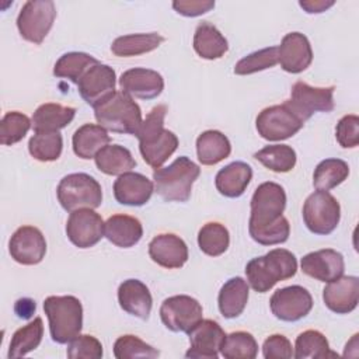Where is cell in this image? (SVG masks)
Returning a JSON list of instances; mask_svg holds the SVG:
<instances>
[{"instance_id":"9a60e30c","label":"cell","mask_w":359,"mask_h":359,"mask_svg":"<svg viewBox=\"0 0 359 359\" xmlns=\"http://www.w3.org/2000/svg\"><path fill=\"white\" fill-rule=\"evenodd\" d=\"M115 84V70L111 66L98 62L80 77L77 81V88L81 98L88 105L95 108L116 91Z\"/></svg>"},{"instance_id":"6da1fadb","label":"cell","mask_w":359,"mask_h":359,"mask_svg":"<svg viewBox=\"0 0 359 359\" xmlns=\"http://www.w3.org/2000/svg\"><path fill=\"white\" fill-rule=\"evenodd\" d=\"M248 231L261 245L282 244L289 238L290 224L282 215L286 208L285 189L272 181L257 187L250 202Z\"/></svg>"},{"instance_id":"4fadbf2b","label":"cell","mask_w":359,"mask_h":359,"mask_svg":"<svg viewBox=\"0 0 359 359\" xmlns=\"http://www.w3.org/2000/svg\"><path fill=\"white\" fill-rule=\"evenodd\" d=\"M269 307L278 320L294 323L304 318L311 311L313 297L306 287L292 285L275 290L271 296Z\"/></svg>"},{"instance_id":"4dcf8cb0","label":"cell","mask_w":359,"mask_h":359,"mask_svg":"<svg viewBox=\"0 0 359 359\" xmlns=\"http://www.w3.org/2000/svg\"><path fill=\"white\" fill-rule=\"evenodd\" d=\"M230 153V140L220 130H205L196 139V156L203 165H215L227 158Z\"/></svg>"},{"instance_id":"83f0119b","label":"cell","mask_w":359,"mask_h":359,"mask_svg":"<svg viewBox=\"0 0 359 359\" xmlns=\"http://www.w3.org/2000/svg\"><path fill=\"white\" fill-rule=\"evenodd\" d=\"M109 142L111 136L108 135L107 129L95 123H84L74 132L72 137L73 151L83 160L94 158L95 154Z\"/></svg>"},{"instance_id":"f1b7e54d","label":"cell","mask_w":359,"mask_h":359,"mask_svg":"<svg viewBox=\"0 0 359 359\" xmlns=\"http://www.w3.org/2000/svg\"><path fill=\"white\" fill-rule=\"evenodd\" d=\"M76 115V108L55 102L39 105L32 115V128L35 132H59L66 128Z\"/></svg>"},{"instance_id":"5b68a950","label":"cell","mask_w":359,"mask_h":359,"mask_svg":"<svg viewBox=\"0 0 359 359\" xmlns=\"http://www.w3.org/2000/svg\"><path fill=\"white\" fill-rule=\"evenodd\" d=\"M199 174V165L187 156H181L170 165L154 170V189L165 202H187Z\"/></svg>"},{"instance_id":"e0dca14e","label":"cell","mask_w":359,"mask_h":359,"mask_svg":"<svg viewBox=\"0 0 359 359\" xmlns=\"http://www.w3.org/2000/svg\"><path fill=\"white\" fill-rule=\"evenodd\" d=\"M187 334L189 337L191 346L185 352V358H202V359L219 358L220 346L226 334L217 321L201 320Z\"/></svg>"},{"instance_id":"484cf974","label":"cell","mask_w":359,"mask_h":359,"mask_svg":"<svg viewBox=\"0 0 359 359\" xmlns=\"http://www.w3.org/2000/svg\"><path fill=\"white\" fill-rule=\"evenodd\" d=\"M252 180V168L244 161H233L219 170L215 178L216 189L226 198L241 196Z\"/></svg>"},{"instance_id":"8d00e7d4","label":"cell","mask_w":359,"mask_h":359,"mask_svg":"<svg viewBox=\"0 0 359 359\" xmlns=\"http://www.w3.org/2000/svg\"><path fill=\"white\" fill-rule=\"evenodd\" d=\"M349 175V165L341 158L320 161L313 174V185L318 191H330L342 184Z\"/></svg>"},{"instance_id":"44dd1931","label":"cell","mask_w":359,"mask_h":359,"mask_svg":"<svg viewBox=\"0 0 359 359\" xmlns=\"http://www.w3.org/2000/svg\"><path fill=\"white\" fill-rule=\"evenodd\" d=\"M149 255L157 265L167 269H177L188 261V247L177 234L163 233L157 234L149 243Z\"/></svg>"},{"instance_id":"3957f363","label":"cell","mask_w":359,"mask_h":359,"mask_svg":"<svg viewBox=\"0 0 359 359\" xmlns=\"http://www.w3.org/2000/svg\"><path fill=\"white\" fill-rule=\"evenodd\" d=\"M297 272V259L285 248H275L245 265L247 283L258 293H265L278 282L290 279Z\"/></svg>"},{"instance_id":"b9f144b4","label":"cell","mask_w":359,"mask_h":359,"mask_svg":"<svg viewBox=\"0 0 359 359\" xmlns=\"http://www.w3.org/2000/svg\"><path fill=\"white\" fill-rule=\"evenodd\" d=\"M32 126V121L22 112H7L0 123V143L3 146H11L25 137Z\"/></svg>"},{"instance_id":"7a4b0ae2","label":"cell","mask_w":359,"mask_h":359,"mask_svg":"<svg viewBox=\"0 0 359 359\" xmlns=\"http://www.w3.org/2000/svg\"><path fill=\"white\" fill-rule=\"evenodd\" d=\"M167 105L158 104L143 119L136 137L139 140V151L151 168L157 170L168 160L178 147V137L174 132L164 128Z\"/></svg>"},{"instance_id":"ac0fdd59","label":"cell","mask_w":359,"mask_h":359,"mask_svg":"<svg viewBox=\"0 0 359 359\" xmlns=\"http://www.w3.org/2000/svg\"><path fill=\"white\" fill-rule=\"evenodd\" d=\"M313 62L310 41L302 32H289L278 46V63L292 74L304 72Z\"/></svg>"},{"instance_id":"d4e9b609","label":"cell","mask_w":359,"mask_h":359,"mask_svg":"<svg viewBox=\"0 0 359 359\" xmlns=\"http://www.w3.org/2000/svg\"><path fill=\"white\" fill-rule=\"evenodd\" d=\"M143 236V226L139 219L129 215H112L104 224V237L114 245L130 248Z\"/></svg>"},{"instance_id":"bcb514c9","label":"cell","mask_w":359,"mask_h":359,"mask_svg":"<svg viewBox=\"0 0 359 359\" xmlns=\"http://www.w3.org/2000/svg\"><path fill=\"white\" fill-rule=\"evenodd\" d=\"M335 137L341 147L353 149L359 144V116L345 115L335 126Z\"/></svg>"},{"instance_id":"e575fe53","label":"cell","mask_w":359,"mask_h":359,"mask_svg":"<svg viewBox=\"0 0 359 359\" xmlns=\"http://www.w3.org/2000/svg\"><path fill=\"white\" fill-rule=\"evenodd\" d=\"M293 356L296 359H304V358L324 359V358H335L338 355L330 349L328 339L323 332L317 330H307L297 335L294 342Z\"/></svg>"},{"instance_id":"2e32d148","label":"cell","mask_w":359,"mask_h":359,"mask_svg":"<svg viewBox=\"0 0 359 359\" xmlns=\"http://www.w3.org/2000/svg\"><path fill=\"white\" fill-rule=\"evenodd\" d=\"M8 251L11 258L21 265H36L45 258L46 240L39 229L21 226L13 233Z\"/></svg>"},{"instance_id":"836d02e7","label":"cell","mask_w":359,"mask_h":359,"mask_svg":"<svg viewBox=\"0 0 359 359\" xmlns=\"http://www.w3.org/2000/svg\"><path fill=\"white\" fill-rule=\"evenodd\" d=\"M43 335V323L41 317H35L27 325L18 328L10 341V348L7 356L11 358H21L29 353L31 351L36 349L42 341Z\"/></svg>"},{"instance_id":"f546056e","label":"cell","mask_w":359,"mask_h":359,"mask_svg":"<svg viewBox=\"0 0 359 359\" xmlns=\"http://www.w3.org/2000/svg\"><path fill=\"white\" fill-rule=\"evenodd\" d=\"M194 49L202 59L216 60L229 50V42L213 24L203 21L195 29Z\"/></svg>"},{"instance_id":"681fc988","label":"cell","mask_w":359,"mask_h":359,"mask_svg":"<svg viewBox=\"0 0 359 359\" xmlns=\"http://www.w3.org/2000/svg\"><path fill=\"white\" fill-rule=\"evenodd\" d=\"M335 4L334 0H303L299 6L309 14H320Z\"/></svg>"},{"instance_id":"7c38bea8","label":"cell","mask_w":359,"mask_h":359,"mask_svg":"<svg viewBox=\"0 0 359 359\" xmlns=\"http://www.w3.org/2000/svg\"><path fill=\"white\" fill-rule=\"evenodd\" d=\"M202 314L201 303L188 294L167 297L160 307V318L172 332H188L202 320Z\"/></svg>"},{"instance_id":"74e56055","label":"cell","mask_w":359,"mask_h":359,"mask_svg":"<svg viewBox=\"0 0 359 359\" xmlns=\"http://www.w3.org/2000/svg\"><path fill=\"white\" fill-rule=\"evenodd\" d=\"M97 63L98 60L86 52H67L56 60L53 74L60 79H69L72 83L77 84L80 77Z\"/></svg>"},{"instance_id":"ab89813d","label":"cell","mask_w":359,"mask_h":359,"mask_svg":"<svg viewBox=\"0 0 359 359\" xmlns=\"http://www.w3.org/2000/svg\"><path fill=\"white\" fill-rule=\"evenodd\" d=\"M63 137L59 132H35L28 142L29 154L42 163L55 161L60 157Z\"/></svg>"},{"instance_id":"d6986e66","label":"cell","mask_w":359,"mask_h":359,"mask_svg":"<svg viewBox=\"0 0 359 359\" xmlns=\"http://www.w3.org/2000/svg\"><path fill=\"white\" fill-rule=\"evenodd\" d=\"M303 273L320 282H331L344 275V255L332 248H324L306 254L300 261Z\"/></svg>"},{"instance_id":"f6af8a7d","label":"cell","mask_w":359,"mask_h":359,"mask_svg":"<svg viewBox=\"0 0 359 359\" xmlns=\"http://www.w3.org/2000/svg\"><path fill=\"white\" fill-rule=\"evenodd\" d=\"M67 358L70 359H101L102 345L93 335H77L67 344Z\"/></svg>"},{"instance_id":"ffe728a7","label":"cell","mask_w":359,"mask_h":359,"mask_svg":"<svg viewBox=\"0 0 359 359\" xmlns=\"http://www.w3.org/2000/svg\"><path fill=\"white\" fill-rule=\"evenodd\" d=\"M119 87L132 98L153 100L164 90V79L160 73L146 67H135L123 72L119 77Z\"/></svg>"},{"instance_id":"f35d334b","label":"cell","mask_w":359,"mask_h":359,"mask_svg":"<svg viewBox=\"0 0 359 359\" xmlns=\"http://www.w3.org/2000/svg\"><path fill=\"white\" fill-rule=\"evenodd\" d=\"M198 245L201 251L209 257L224 254L230 245L229 230L219 222L203 224L198 233Z\"/></svg>"},{"instance_id":"f907efd6","label":"cell","mask_w":359,"mask_h":359,"mask_svg":"<svg viewBox=\"0 0 359 359\" xmlns=\"http://www.w3.org/2000/svg\"><path fill=\"white\" fill-rule=\"evenodd\" d=\"M36 309V304L32 299H28V297H24V299H18L15 302V306H14V311L15 314L20 317V318H24V320H28L32 317L34 311Z\"/></svg>"},{"instance_id":"1f68e13d","label":"cell","mask_w":359,"mask_h":359,"mask_svg":"<svg viewBox=\"0 0 359 359\" xmlns=\"http://www.w3.org/2000/svg\"><path fill=\"white\" fill-rule=\"evenodd\" d=\"M97 168L107 175H122L136 167L132 153L121 144H107L94 157Z\"/></svg>"},{"instance_id":"30bf717a","label":"cell","mask_w":359,"mask_h":359,"mask_svg":"<svg viewBox=\"0 0 359 359\" xmlns=\"http://www.w3.org/2000/svg\"><path fill=\"white\" fill-rule=\"evenodd\" d=\"M303 125L304 122L290 109L286 102L264 108L255 119L258 135L269 142L289 139L294 136L303 128Z\"/></svg>"},{"instance_id":"9c48e42d","label":"cell","mask_w":359,"mask_h":359,"mask_svg":"<svg viewBox=\"0 0 359 359\" xmlns=\"http://www.w3.org/2000/svg\"><path fill=\"white\" fill-rule=\"evenodd\" d=\"M56 18V7L50 0H29L21 7L17 17L20 35L35 45H41Z\"/></svg>"},{"instance_id":"7dc6e473","label":"cell","mask_w":359,"mask_h":359,"mask_svg":"<svg viewBox=\"0 0 359 359\" xmlns=\"http://www.w3.org/2000/svg\"><path fill=\"white\" fill-rule=\"evenodd\" d=\"M262 355L265 359H275V358L289 359L293 356L292 344L282 334L269 335L262 344Z\"/></svg>"},{"instance_id":"603a6c76","label":"cell","mask_w":359,"mask_h":359,"mask_svg":"<svg viewBox=\"0 0 359 359\" xmlns=\"http://www.w3.org/2000/svg\"><path fill=\"white\" fill-rule=\"evenodd\" d=\"M154 192V184L139 172H125L114 182V196L118 203L126 206H143Z\"/></svg>"},{"instance_id":"4316f807","label":"cell","mask_w":359,"mask_h":359,"mask_svg":"<svg viewBox=\"0 0 359 359\" xmlns=\"http://www.w3.org/2000/svg\"><path fill=\"white\" fill-rule=\"evenodd\" d=\"M250 287L247 280L240 276L230 278L219 290L217 306L219 311L224 318L238 317L248 302Z\"/></svg>"},{"instance_id":"5bb4252c","label":"cell","mask_w":359,"mask_h":359,"mask_svg":"<svg viewBox=\"0 0 359 359\" xmlns=\"http://www.w3.org/2000/svg\"><path fill=\"white\" fill-rule=\"evenodd\" d=\"M104 220L100 213L84 208L70 212L66 222V234L79 248L94 247L104 237Z\"/></svg>"},{"instance_id":"c3c4849f","label":"cell","mask_w":359,"mask_h":359,"mask_svg":"<svg viewBox=\"0 0 359 359\" xmlns=\"http://www.w3.org/2000/svg\"><path fill=\"white\" fill-rule=\"evenodd\" d=\"M215 7L213 0H175L172 8L184 17H198L206 14Z\"/></svg>"},{"instance_id":"ee69618b","label":"cell","mask_w":359,"mask_h":359,"mask_svg":"<svg viewBox=\"0 0 359 359\" xmlns=\"http://www.w3.org/2000/svg\"><path fill=\"white\" fill-rule=\"evenodd\" d=\"M160 351L146 344L136 335H122L114 344V356L116 359H130V358H157Z\"/></svg>"},{"instance_id":"60d3db41","label":"cell","mask_w":359,"mask_h":359,"mask_svg":"<svg viewBox=\"0 0 359 359\" xmlns=\"http://www.w3.org/2000/svg\"><path fill=\"white\" fill-rule=\"evenodd\" d=\"M258 353V344L252 334L236 331L224 337L220 355L226 359H254Z\"/></svg>"},{"instance_id":"d590c367","label":"cell","mask_w":359,"mask_h":359,"mask_svg":"<svg viewBox=\"0 0 359 359\" xmlns=\"http://www.w3.org/2000/svg\"><path fill=\"white\" fill-rule=\"evenodd\" d=\"M254 158L273 172H289L296 165V151L289 144H269L254 153Z\"/></svg>"},{"instance_id":"8fae6325","label":"cell","mask_w":359,"mask_h":359,"mask_svg":"<svg viewBox=\"0 0 359 359\" xmlns=\"http://www.w3.org/2000/svg\"><path fill=\"white\" fill-rule=\"evenodd\" d=\"M335 87H311L304 81H296L290 90V100L285 101L290 109L306 122L316 112H331Z\"/></svg>"},{"instance_id":"cb8c5ba5","label":"cell","mask_w":359,"mask_h":359,"mask_svg":"<svg viewBox=\"0 0 359 359\" xmlns=\"http://www.w3.org/2000/svg\"><path fill=\"white\" fill-rule=\"evenodd\" d=\"M118 302L123 311L147 320L151 313L153 297L149 287L139 279H126L118 287Z\"/></svg>"},{"instance_id":"7bdbcfd3","label":"cell","mask_w":359,"mask_h":359,"mask_svg":"<svg viewBox=\"0 0 359 359\" xmlns=\"http://www.w3.org/2000/svg\"><path fill=\"white\" fill-rule=\"evenodd\" d=\"M278 63V46H269L255 50L243 59H240L234 66V73L238 76H247L257 72H262L273 67Z\"/></svg>"},{"instance_id":"ba28073f","label":"cell","mask_w":359,"mask_h":359,"mask_svg":"<svg viewBox=\"0 0 359 359\" xmlns=\"http://www.w3.org/2000/svg\"><path fill=\"white\" fill-rule=\"evenodd\" d=\"M303 222L317 236L331 234L339 224L341 206L328 191H314L303 205Z\"/></svg>"},{"instance_id":"d6a6232c","label":"cell","mask_w":359,"mask_h":359,"mask_svg":"<svg viewBox=\"0 0 359 359\" xmlns=\"http://www.w3.org/2000/svg\"><path fill=\"white\" fill-rule=\"evenodd\" d=\"M164 42V36L158 32L147 34H129L114 39L111 43V52L119 57L139 56L157 49Z\"/></svg>"},{"instance_id":"7402d4cb","label":"cell","mask_w":359,"mask_h":359,"mask_svg":"<svg viewBox=\"0 0 359 359\" xmlns=\"http://www.w3.org/2000/svg\"><path fill=\"white\" fill-rule=\"evenodd\" d=\"M324 304L337 314H348L353 311L359 300L358 276H339L324 287Z\"/></svg>"},{"instance_id":"277c9868","label":"cell","mask_w":359,"mask_h":359,"mask_svg":"<svg viewBox=\"0 0 359 359\" xmlns=\"http://www.w3.org/2000/svg\"><path fill=\"white\" fill-rule=\"evenodd\" d=\"M50 338L56 344H69L83 328V306L74 296H49L43 300Z\"/></svg>"},{"instance_id":"8992f818","label":"cell","mask_w":359,"mask_h":359,"mask_svg":"<svg viewBox=\"0 0 359 359\" xmlns=\"http://www.w3.org/2000/svg\"><path fill=\"white\" fill-rule=\"evenodd\" d=\"M94 116L104 129L123 135H136L143 122L140 107L122 90L97 105Z\"/></svg>"},{"instance_id":"52a82bcc","label":"cell","mask_w":359,"mask_h":359,"mask_svg":"<svg viewBox=\"0 0 359 359\" xmlns=\"http://www.w3.org/2000/svg\"><path fill=\"white\" fill-rule=\"evenodd\" d=\"M57 201L66 212L77 209H95L102 203V189L100 182L86 174L73 172L65 175L56 189Z\"/></svg>"}]
</instances>
